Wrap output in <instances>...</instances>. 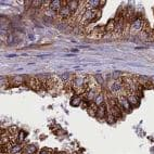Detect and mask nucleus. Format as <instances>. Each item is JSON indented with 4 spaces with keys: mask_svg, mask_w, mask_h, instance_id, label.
I'll use <instances>...</instances> for the list:
<instances>
[{
    "mask_svg": "<svg viewBox=\"0 0 154 154\" xmlns=\"http://www.w3.org/2000/svg\"><path fill=\"white\" fill-rule=\"evenodd\" d=\"M100 17V10H94V9H87L82 11L79 15L80 23L82 24H89V23H92L94 21Z\"/></svg>",
    "mask_w": 154,
    "mask_h": 154,
    "instance_id": "f257e3e1",
    "label": "nucleus"
},
{
    "mask_svg": "<svg viewBox=\"0 0 154 154\" xmlns=\"http://www.w3.org/2000/svg\"><path fill=\"white\" fill-rule=\"evenodd\" d=\"M144 23L146 21L142 17H138L134 22L130 23V33L131 34H137L142 32L143 27H144Z\"/></svg>",
    "mask_w": 154,
    "mask_h": 154,
    "instance_id": "f03ea898",
    "label": "nucleus"
},
{
    "mask_svg": "<svg viewBox=\"0 0 154 154\" xmlns=\"http://www.w3.org/2000/svg\"><path fill=\"white\" fill-rule=\"evenodd\" d=\"M26 84H27L28 87L32 88L33 90L39 91V90H42V89H44L42 82H40V79H39L38 77H27Z\"/></svg>",
    "mask_w": 154,
    "mask_h": 154,
    "instance_id": "7ed1b4c3",
    "label": "nucleus"
},
{
    "mask_svg": "<svg viewBox=\"0 0 154 154\" xmlns=\"http://www.w3.org/2000/svg\"><path fill=\"white\" fill-rule=\"evenodd\" d=\"M117 100H119V106L122 107V110L125 111V112H130V111H131L132 106L130 105L129 101H128L126 96H119Z\"/></svg>",
    "mask_w": 154,
    "mask_h": 154,
    "instance_id": "20e7f679",
    "label": "nucleus"
},
{
    "mask_svg": "<svg viewBox=\"0 0 154 154\" xmlns=\"http://www.w3.org/2000/svg\"><path fill=\"white\" fill-rule=\"evenodd\" d=\"M71 15H72L71 10H69V8L67 7V5H66V1H64V6L62 7L61 10L59 11V17L63 20H67L71 17Z\"/></svg>",
    "mask_w": 154,
    "mask_h": 154,
    "instance_id": "39448f33",
    "label": "nucleus"
},
{
    "mask_svg": "<svg viewBox=\"0 0 154 154\" xmlns=\"http://www.w3.org/2000/svg\"><path fill=\"white\" fill-rule=\"evenodd\" d=\"M63 6H64V1H61V0H52V1H50L49 9H51V10L54 12H59Z\"/></svg>",
    "mask_w": 154,
    "mask_h": 154,
    "instance_id": "423d86ee",
    "label": "nucleus"
},
{
    "mask_svg": "<svg viewBox=\"0 0 154 154\" xmlns=\"http://www.w3.org/2000/svg\"><path fill=\"white\" fill-rule=\"evenodd\" d=\"M106 114H107V109L105 106V103H103L102 105L98 106V111H97V116L99 119H105L106 117Z\"/></svg>",
    "mask_w": 154,
    "mask_h": 154,
    "instance_id": "0eeeda50",
    "label": "nucleus"
},
{
    "mask_svg": "<svg viewBox=\"0 0 154 154\" xmlns=\"http://www.w3.org/2000/svg\"><path fill=\"white\" fill-rule=\"evenodd\" d=\"M115 27H116L115 20H114V19L110 20V21L107 22V24L104 26L105 33H106V34H113V33H114V30H115Z\"/></svg>",
    "mask_w": 154,
    "mask_h": 154,
    "instance_id": "6e6552de",
    "label": "nucleus"
},
{
    "mask_svg": "<svg viewBox=\"0 0 154 154\" xmlns=\"http://www.w3.org/2000/svg\"><path fill=\"white\" fill-rule=\"evenodd\" d=\"M66 5H67V7H69V10H71L72 14H73V15H75V14H76V10L79 8L80 2H79V1H74V0H72V1H67V2H66Z\"/></svg>",
    "mask_w": 154,
    "mask_h": 154,
    "instance_id": "1a4fd4ad",
    "label": "nucleus"
},
{
    "mask_svg": "<svg viewBox=\"0 0 154 154\" xmlns=\"http://www.w3.org/2000/svg\"><path fill=\"white\" fill-rule=\"evenodd\" d=\"M127 99H128V101H129L130 105H131L132 107L137 106L138 104H139V97L136 96L135 94H130L127 96Z\"/></svg>",
    "mask_w": 154,
    "mask_h": 154,
    "instance_id": "9d476101",
    "label": "nucleus"
},
{
    "mask_svg": "<svg viewBox=\"0 0 154 154\" xmlns=\"http://www.w3.org/2000/svg\"><path fill=\"white\" fill-rule=\"evenodd\" d=\"M23 154H35L37 152V146L35 144H27L23 149Z\"/></svg>",
    "mask_w": 154,
    "mask_h": 154,
    "instance_id": "9b49d317",
    "label": "nucleus"
},
{
    "mask_svg": "<svg viewBox=\"0 0 154 154\" xmlns=\"http://www.w3.org/2000/svg\"><path fill=\"white\" fill-rule=\"evenodd\" d=\"M83 97L84 96H79V94H76V96L73 97L72 100H71L72 106H78L80 103H83V100H84Z\"/></svg>",
    "mask_w": 154,
    "mask_h": 154,
    "instance_id": "f8f14e48",
    "label": "nucleus"
},
{
    "mask_svg": "<svg viewBox=\"0 0 154 154\" xmlns=\"http://www.w3.org/2000/svg\"><path fill=\"white\" fill-rule=\"evenodd\" d=\"M105 119H106L107 123H109V124H111V125L114 124V123L117 121V119H116L115 116L113 115V113L111 112V109H107V114H106V117H105Z\"/></svg>",
    "mask_w": 154,
    "mask_h": 154,
    "instance_id": "ddd939ff",
    "label": "nucleus"
},
{
    "mask_svg": "<svg viewBox=\"0 0 154 154\" xmlns=\"http://www.w3.org/2000/svg\"><path fill=\"white\" fill-rule=\"evenodd\" d=\"M94 103L97 105V106H100V105L103 104V103H104V96H103V94H101V92H100V94L96 97V99H94Z\"/></svg>",
    "mask_w": 154,
    "mask_h": 154,
    "instance_id": "4468645a",
    "label": "nucleus"
},
{
    "mask_svg": "<svg viewBox=\"0 0 154 154\" xmlns=\"http://www.w3.org/2000/svg\"><path fill=\"white\" fill-rule=\"evenodd\" d=\"M87 111H88L89 115L91 116H97V111H98V106H97L94 103H91L90 106L87 109Z\"/></svg>",
    "mask_w": 154,
    "mask_h": 154,
    "instance_id": "2eb2a0df",
    "label": "nucleus"
},
{
    "mask_svg": "<svg viewBox=\"0 0 154 154\" xmlns=\"http://www.w3.org/2000/svg\"><path fill=\"white\" fill-rule=\"evenodd\" d=\"M23 149H24V148H23L22 144H19V143H17V146H14L13 148L11 149L10 154H17V153H20V152H22Z\"/></svg>",
    "mask_w": 154,
    "mask_h": 154,
    "instance_id": "dca6fc26",
    "label": "nucleus"
},
{
    "mask_svg": "<svg viewBox=\"0 0 154 154\" xmlns=\"http://www.w3.org/2000/svg\"><path fill=\"white\" fill-rule=\"evenodd\" d=\"M94 79L96 80V84L97 85H99V86H102L103 84H104V78L102 77V75L100 74H97L94 76Z\"/></svg>",
    "mask_w": 154,
    "mask_h": 154,
    "instance_id": "f3484780",
    "label": "nucleus"
},
{
    "mask_svg": "<svg viewBox=\"0 0 154 154\" xmlns=\"http://www.w3.org/2000/svg\"><path fill=\"white\" fill-rule=\"evenodd\" d=\"M25 135H26V134H25L23 130H21V131L19 132V135H17V142L19 143V144H22V143H23L25 137H26Z\"/></svg>",
    "mask_w": 154,
    "mask_h": 154,
    "instance_id": "a211bd4d",
    "label": "nucleus"
},
{
    "mask_svg": "<svg viewBox=\"0 0 154 154\" xmlns=\"http://www.w3.org/2000/svg\"><path fill=\"white\" fill-rule=\"evenodd\" d=\"M45 3H46V1H40V0H38V1H32V6L38 8V7H42V5H45Z\"/></svg>",
    "mask_w": 154,
    "mask_h": 154,
    "instance_id": "6ab92c4d",
    "label": "nucleus"
},
{
    "mask_svg": "<svg viewBox=\"0 0 154 154\" xmlns=\"http://www.w3.org/2000/svg\"><path fill=\"white\" fill-rule=\"evenodd\" d=\"M50 152H51V151H50L49 149H42L39 154H50Z\"/></svg>",
    "mask_w": 154,
    "mask_h": 154,
    "instance_id": "aec40b11",
    "label": "nucleus"
},
{
    "mask_svg": "<svg viewBox=\"0 0 154 154\" xmlns=\"http://www.w3.org/2000/svg\"><path fill=\"white\" fill-rule=\"evenodd\" d=\"M59 154H64V153H63V152H62V153H59Z\"/></svg>",
    "mask_w": 154,
    "mask_h": 154,
    "instance_id": "412c9836",
    "label": "nucleus"
}]
</instances>
